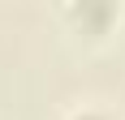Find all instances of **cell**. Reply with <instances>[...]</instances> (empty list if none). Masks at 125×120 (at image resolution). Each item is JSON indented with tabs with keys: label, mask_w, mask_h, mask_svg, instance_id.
Masks as SVG:
<instances>
[{
	"label": "cell",
	"mask_w": 125,
	"mask_h": 120,
	"mask_svg": "<svg viewBox=\"0 0 125 120\" xmlns=\"http://www.w3.org/2000/svg\"><path fill=\"white\" fill-rule=\"evenodd\" d=\"M82 120H104V116H82Z\"/></svg>",
	"instance_id": "1"
}]
</instances>
